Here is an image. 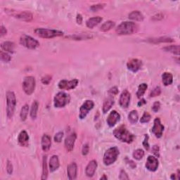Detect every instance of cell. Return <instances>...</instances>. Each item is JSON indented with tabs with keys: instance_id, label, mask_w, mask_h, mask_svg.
Masks as SVG:
<instances>
[{
	"instance_id": "43",
	"label": "cell",
	"mask_w": 180,
	"mask_h": 180,
	"mask_svg": "<svg viewBox=\"0 0 180 180\" xmlns=\"http://www.w3.org/2000/svg\"><path fill=\"white\" fill-rule=\"evenodd\" d=\"M160 108H161V103L159 101H156L153 104V106H152V111L154 113H157L159 111Z\"/></svg>"
},
{
	"instance_id": "44",
	"label": "cell",
	"mask_w": 180,
	"mask_h": 180,
	"mask_svg": "<svg viewBox=\"0 0 180 180\" xmlns=\"http://www.w3.org/2000/svg\"><path fill=\"white\" fill-rule=\"evenodd\" d=\"M90 151V147H89L88 144H85L84 146H82V153L83 156H87Z\"/></svg>"
},
{
	"instance_id": "32",
	"label": "cell",
	"mask_w": 180,
	"mask_h": 180,
	"mask_svg": "<svg viewBox=\"0 0 180 180\" xmlns=\"http://www.w3.org/2000/svg\"><path fill=\"white\" fill-rule=\"evenodd\" d=\"M163 49L165 51V52H168L172 53V54H176V55H179V45H171V46L165 47L163 48Z\"/></svg>"
},
{
	"instance_id": "11",
	"label": "cell",
	"mask_w": 180,
	"mask_h": 180,
	"mask_svg": "<svg viewBox=\"0 0 180 180\" xmlns=\"http://www.w3.org/2000/svg\"><path fill=\"white\" fill-rule=\"evenodd\" d=\"M164 131V126L161 123L160 118H156L153 122V126L151 129V132L155 135L157 138H161L163 135Z\"/></svg>"
},
{
	"instance_id": "26",
	"label": "cell",
	"mask_w": 180,
	"mask_h": 180,
	"mask_svg": "<svg viewBox=\"0 0 180 180\" xmlns=\"http://www.w3.org/2000/svg\"><path fill=\"white\" fill-rule=\"evenodd\" d=\"M162 80L165 86H169L172 84L173 82V76L170 73L165 72L162 75Z\"/></svg>"
},
{
	"instance_id": "39",
	"label": "cell",
	"mask_w": 180,
	"mask_h": 180,
	"mask_svg": "<svg viewBox=\"0 0 180 180\" xmlns=\"http://www.w3.org/2000/svg\"><path fill=\"white\" fill-rule=\"evenodd\" d=\"M161 94V89L160 87H156L151 91L150 93V97H156Z\"/></svg>"
},
{
	"instance_id": "56",
	"label": "cell",
	"mask_w": 180,
	"mask_h": 180,
	"mask_svg": "<svg viewBox=\"0 0 180 180\" xmlns=\"http://www.w3.org/2000/svg\"><path fill=\"white\" fill-rule=\"evenodd\" d=\"M100 179H108V177L106 176V174H103V175L101 177Z\"/></svg>"
},
{
	"instance_id": "50",
	"label": "cell",
	"mask_w": 180,
	"mask_h": 180,
	"mask_svg": "<svg viewBox=\"0 0 180 180\" xmlns=\"http://www.w3.org/2000/svg\"><path fill=\"white\" fill-rule=\"evenodd\" d=\"M7 33V30L6 29V27H5L4 25H1V27H0V35H1V37H3L4 35H6Z\"/></svg>"
},
{
	"instance_id": "45",
	"label": "cell",
	"mask_w": 180,
	"mask_h": 180,
	"mask_svg": "<svg viewBox=\"0 0 180 180\" xmlns=\"http://www.w3.org/2000/svg\"><path fill=\"white\" fill-rule=\"evenodd\" d=\"M105 4H96V5H93V6H91V10H92L93 11H98V10L101 9L103 8V6H104Z\"/></svg>"
},
{
	"instance_id": "13",
	"label": "cell",
	"mask_w": 180,
	"mask_h": 180,
	"mask_svg": "<svg viewBox=\"0 0 180 180\" xmlns=\"http://www.w3.org/2000/svg\"><path fill=\"white\" fill-rule=\"evenodd\" d=\"M159 163L158 159L155 156H149L147 158V161L145 165L146 168L151 172H155L158 168Z\"/></svg>"
},
{
	"instance_id": "1",
	"label": "cell",
	"mask_w": 180,
	"mask_h": 180,
	"mask_svg": "<svg viewBox=\"0 0 180 180\" xmlns=\"http://www.w3.org/2000/svg\"><path fill=\"white\" fill-rule=\"evenodd\" d=\"M113 135L122 142L131 144L133 142L135 136L128 130L125 125H120L113 131Z\"/></svg>"
},
{
	"instance_id": "48",
	"label": "cell",
	"mask_w": 180,
	"mask_h": 180,
	"mask_svg": "<svg viewBox=\"0 0 180 180\" xmlns=\"http://www.w3.org/2000/svg\"><path fill=\"white\" fill-rule=\"evenodd\" d=\"M6 171L9 174H11L13 173V165L9 161H7L6 163Z\"/></svg>"
},
{
	"instance_id": "55",
	"label": "cell",
	"mask_w": 180,
	"mask_h": 180,
	"mask_svg": "<svg viewBox=\"0 0 180 180\" xmlns=\"http://www.w3.org/2000/svg\"><path fill=\"white\" fill-rule=\"evenodd\" d=\"M170 178L171 179H177V178L176 177V174H172Z\"/></svg>"
},
{
	"instance_id": "17",
	"label": "cell",
	"mask_w": 180,
	"mask_h": 180,
	"mask_svg": "<svg viewBox=\"0 0 180 180\" xmlns=\"http://www.w3.org/2000/svg\"><path fill=\"white\" fill-rule=\"evenodd\" d=\"M97 168V162L95 160H92L88 163L87 166L86 167L85 173L86 175L89 177H92L94 175L96 170Z\"/></svg>"
},
{
	"instance_id": "42",
	"label": "cell",
	"mask_w": 180,
	"mask_h": 180,
	"mask_svg": "<svg viewBox=\"0 0 180 180\" xmlns=\"http://www.w3.org/2000/svg\"><path fill=\"white\" fill-rule=\"evenodd\" d=\"M51 81H52V76L50 75H46L42 78V82L44 85H49Z\"/></svg>"
},
{
	"instance_id": "7",
	"label": "cell",
	"mask_w": 180,
	"mask_h": 180,
	"mask_svg": "<svg viewBox=\"0 0 180 180\" xmlns=\"http://www.w3.org/2000/svg\"><path fill=\"white\" fill-rule=\"evenodd\" d=\"M36 81L32 76H27L23 82V90L27 95H31L35 92Z\"/></svg>"
},
{
	"instance_id": "30",
	"label": "cell",
	"mask_w": 180,
	"mask_h": 180,
	"mask_svg": "<svg viewBox=\"0 0 180 180\" xmlns=\"http://www.w3.org/2000/svg\"><path fill=\"white\" fill-rule=\"evenodd\" d=\"M115 22H113L112 21H108L105 22L104 23H103L102 25H101V27H100V30L102 32H107L108 30H110L114 27L115 26Z\"/></svg>"
},
{
	"instance_id": "41",
	"label": "cell",
	"mask_w": 180,
	"mask_h": 180,
	"mask_svg": "<svg viewBox=\"0 0 180 180\" xmlns=\"http://www.w3.org/2000/svg\"><path fill=\"white\" fill-rule=\"evenodd\" d=\"M63 137V132H59L57 134H56V135L54 136V141L56 142L60 143L61 141H62V139Z\"/></svg>"
},
{
	"instance_id": "53",
	"label": "cell",
	"mask_w": 180,
	"mask_h": 180,
	"mask_svg": "<svg viewBox=\"0 0 180 180\" xmlns=\"http://www.w3.org/2000/svg\"><path fill=\"white\" fill-rule=\"evenodd\" d=\"M76 21H77V24H82V16L81 14H77V17H76Z\"/></svg>"
},
{
	"instance_id": "21",
	"label": "cell",
	"mask_w": 180,
	"mask_h": 180,
	"mask_svg": "<svg viewBox=\"0 0 180 180\" xmlns=\"http://www.w3.org/2000/svg\"><path fill=\"white\" fill-rule=\"evenodd\" d=\"M18 141L21 146H27L29 142V136L26 131L23 130L20 132L18 137Z\"/></svg>"
},
{
	"instance_id": "40",
	"label": "cell",
	"mask_w": 180,
	"mask_h": 180,
	"mask_svg": "<svg viewBox=\"0 0 180 180\" xmlns=\"http://www.w3.org/2000/svg\"><path fill=\"white\" fill-rule=\"evenodd\" d=\"M149 135L148 134H145L144 135V140L143 141V146L146 151H149V148H150V146H149Z\"/></svg>"
},
{
	"instance_id": "16",
	"label": "cell",
	"mask_w": 180,
	"mask_h": 180,
	"mask_svg": "<svg viewBox=\"0 0 180 180\" xmlns=\"http://www.w3.org/2000/svg\"><path fill=\"white\" fill-rule=\"evenodd\" d=\"M120 114H119L116 111H111L110 114L108 115L106 122H107L108 125L109 127H111V128H112V127L115 125V124L120 120Z\"/></svg>"
},
{
	"instance_id": "5",
	"label": "cell",
	"mask_w": 180,
	"mask_h": 180,
	"mask_svg": "<svg viewBox=\"0 0 180 180\" xmlns=\"http://www.w3.org/2000/svg\"><path fill=\"white\" fill-rule=\"evenodd\" d=\"M119 149L117 147H111L105 152L103 155V163L105 165H111L117 161L119 156Z\"/></svg>"
},
{
	"instance_id": "6",
	"label": "cell",
	"mask_w": 180,
	"mask_h": 180,
	"mask_svg": "<svg viewBox=\"0 0 180 180\" xmlns=\"http://www.w3.org/2000/svg\"><path fill=\"white\" fill-rule=\"evenodd\" d=\"M70 101V96L68 94L60 92L57 93L54 98V103L56 108H63Z\"/></svg>"
},
{
	"instance_id": "28",
	"label": "cell",
	"mask_w": 180,
	"mask_h": 180,
	"mask_svg": "<svg viewBox=\"0 0 180 180\" xmlns=\"http://www.w3.org/2000/svg\"><path fill=\"white\" fill-rule=\"evenodd\" d=\"M149 42L154 43V44H157V43H163V42H174L173 39H172L170 37H162L159 38H153V39H149Z\"/></svg>"
},
{
	"instance_id": "8",
	"label": "cell",
	"mask_w": 180,
	"mask_h": 180,
	"mask_svg": "<svg viewBox=\"0 0 180 180\" xmlns=\"http://www.w3.org/2000/svg\"><path fill=\"white\" fill-rule=\"evenodd\" d=\"M20 43L23 46L29 49H35L40 46V42L28 35H23L20 39Z\"/></svg>"
},
{
	"instance_id": "12",
	"label": "cell",
	"mask_w": 180,
	"mask_h": 180,
	"mask_svg": "<svg viewBox=\"0 0 180 180\" xmlns=\"http://www.w3.org/2000/svg\"><path fill=\"white\" fill-rule=\"evenodd\" d=\"M131 99V94L128 90H125L121 93L120 99H119V104L123 108H128L130 106Z\"/></svg>"
},
{
	"instance_id": "27",
	"label": "cell",
	"mask_w": 180,
	"mask_h": 180,
	"mask_svg": "<svg viewBox=\"0 0 180 180\" xmlns=\"http://www.w3.org/2000/svg\"><path fill=\"white\" fill-rule=\"evenodd\" d=\"M129 19L135 21H142L144 17L139 11H133L129 14Z\"/></svg>"
},
{
	"instance_id": "37",
	"label": "cell",
	"mask_w": 180,
	"mask_h": 180,
	"mask_svg": "<svg viewBox=\"0 0 180 180\" xmlns=\"http://www.w3.org/2000/svg\"><path fill=\"white\" fill-rule=\"evenodd\" d=\"M0 58H1V60L2 61L6 62V63H8L11 60V57H10V56L7 54L6 52H2V51L0 52Z\"/></svg>"
},
{
	"instance_id": "34",
	"label": "cell",
	"mask_w": 180,
	"mask_h": 180,
	"mask_svg": "<svg viewBox=\"0 0 180 180\" xmlns=\"http://www.w3.org/2000/svg\"><path fill=\"white\" fill-rule=\"evenodd\" d=\"M139 115L136 111H132L128 115V120L131 124H135L137 123Z\"/></svg>"
},
{
	"instance_id": "52",
	"label": "cell",
	"mask_w": 180,
	"mask_h": 180,
	"mask_svg": "<svg viewBox=\"0 0 180 180\" xmlns=\"http://www.w3.org/2000/svg\"><path fill=\"white\" fill-rule=\"evenodd\" d=\"M163 15L162 14H158L155 15V16H153L152 17V19L154 20V21H158V20H161L163 19Z\"/></svg>"
},
{
	"instance_id": "31",
	"label": "cell",
	"mask_w": 180,
	"mask_h": 180,
	"mask_svg": "<svg viewBox=\"0 0 180 180\" xmlns=\"http://www.w3.org/2000/svg\"><path fill=\"white\" fill-rule=\"evenodd\" d=\"M38 108H39V103H38L37 101H35L32 103L31 110H30V117H31L32 120H34V119L37 118Z\"/></svg>"
},
{
	"instance_id": "54",
	"label": "cell",
	"mask_w": 180,
	"mask_h": 180,
	"mask_svg": "<svg viewBox=\"0 0 180 180\" xmlns=\"http://www.w3.org/2000/svg\"><path fill=\"white\" fill-rule=\"evenodd\" d=\"M146 103V100L144 99V98H142V99H141L140 101H139L138 103H137V105H138V106H141L143 105H145Z\"/></svg>"
},
{
	"instance_id": "29",
	"label": "cell",
	"mask_w": 180,
	"mask_h": 180,
	"mask_svg": "<svg viewBox=\"0 0 180 180\" xmlns=\"http://www.w3.org/2000/svg\"><path fill=\"white\" fill-rule=\"evenodd\" d=\"M42 179H47L48 177V168H47V156H44L43 157V164H42Z\"/></svg>"
},
{
	"instance_id": "18",
	"label": "cell",
	"mask_w": 180,
	"mask_h": 180,
	"mask_svg": "<svg viewBox=\"0 0 180 180\" xmlns=\"http://www.w3.org/2000/svg\"><path fill=\"white\" fill-rule=\"evenodd\" d=\"M77 167L75 163H70L67 168V174L68 179L70 180L75 179L77 177Z\"/></svg>"
},
{
	"instance_id": "36",
	"label": "cell",
	"mask_w": 180,
	"mask_h": 180,
	"mask_svg": "<svg viewBox=\"0 0 180 180\" xmlns=\"http://www.w3.org/2000/svg\"><path fill=\"white\" fill-rule=\"evenodd\" d=\"M144 154H145V153H144V151L142 149H136V150L133 152L132 156L134 159L136 160V161H140L141 159L143 158Z\"/></svg>"
},
{
	"instance_id": "25",
	"label": "cell",
	"mask_w": 180,
	"mask_h": 180,
	"mask_svg": "<svg viewBox=\"0 0 180 180\" xmlns=\"http://www.w3.org/2000/svg\"><path fill=\"white\" fill-rule=\"evenodd\" d=\"M1 48L3 51H5V52L9 53H14L15 44L14 42H4L2 43Z\"/></svg>"
},
{
	"instance_id": "10",
	"label": "cell",
	"mask_w": 180,
	"mask_h": 180,
	"mask_svg": "<svg viewBox=\"0 0 180 180\" xmlns=\"http://www.w3.org/2000/svg\"><path fill=\"white\" fill-rule=\"evenodd\" d=\"M78 80L73 79L71 80H62L59 82V87L61 90H70L75 89L78 85Z\"/></svg>"
},
{
	"instance_id": "2",
	"label": "cell",
	"mask_w": 180,
	"mask_h": 180,
	"mask_svg": "<svg viewBox=\"0 0 180 180\" xmlns=\"http://www.w3.org/2000/svg\"><path fill=\"white\" fill-rule=\"evenodd\" d=\"M136 30H137V25L134 23L125 21L118 25L115 32L119 35H128L134 33L136 32Z\"/></svg>"
},
{
	"instance_id": "46",
	"label": "cell",
	"mask_w": 180,
	"mask_h": 180,
	"mask_svg": "<svg viewBox=\"0 0 180 180\" xmlns=\"http://www.w3.org/2000/svg\"><path fill=\"white\" fill-rule=\"evenodd\" d=\"M119 179L123 180V179H129V177L128 175V174L126 173V172L125 170H122L120 172V175H119Z\"/></svg>"
},
{
	"instance_id": "49",
	"label": "cell",
	"mask_w": 180,
	"mask_h": 180,
	"mask_svg": "<svg viewBox=\"0 0 180 180\" xmlns=\"http://www.w3.org/2000/svg\"><path fill=\"white\" fill-rule=\"evenodd\" d=\"M152 152L155 155L156 157H159L160 154H159V147L157 145H154L152 148Z\"/></svg>"
},
{
	"instance_id": "24",
	"label": "cell",
	"mask_w": 180,
	"mask_h": 180,
	"mask_svg": "<svg viewBox=\"0 0 180 180\" xmlns=\"http://www.w3.org/2000/svg\"><path fill=\"white\" fill-rule=\"evenodd\" d=\"M114 103H115V101H114V99L113 97H111V96H109L107 98H106L103 104L102 108L103 113L104 114L108 113V111L110 110V109L112 108V106L114 105Z\"/></svg>"
},
{
	"instance_id": "4",
	"label": "cell",
	"mask_w": 180,
	"mask_h": 180,
	"mask_svg": "<svg viewBox=\"0 0 180 180\" xmlns=\"http://www.w3.org/2000/svg\"><path fill=\"white\" fill-rule=\"evenodd\" d=\"M35 33L37 36L45 39H51L56 37L63 36V32L60 30L47 29V28H36L34 30Z\"/></svg>"
},
{
	"instance_id": "20",
	"label": "cell",
	"mask_w": 180,
	"mask_h": 180,
	"mask_svg": "<svg viewBox=\"0 0 180 180\" xmlns=\"http://www.w3.org/2000/svg\"><path fill=\"white\" fill-rule=\"evenodd\" d=\"M14 16L17 18V19L21 20V21L26 22H30L33 19V15H32V13L26 11H21L19 13V14H16Z\"/></svg>"
},
{
	"instance_id": "15",
	"label": "cell",
	"mask_w": 180,
	"mask_h": 180,
	"mask_svg": "<svg viewBox=\"0 0 180 180\" xmlns=\"http://www.w3.org/2000/svg\"><path fill=\"white\" fill-rule=\"evenodd\" d=\"M77 139V134L75 132H72L65 139V147L66 149V150L68 152H70L73 151V148L75 146V142Z\"/></svg>"
},
{
	"instance_id": "47",
	"label": "cell",
	"mask_w": 180,
	"mask_h": 180,
	"mask_svg": "<svg viewBox=\"0 0 180 180\" xmlns=\"http://www.w3.org/2000/svg\"><path fill=\"white\" fill-rule=\"evenodd\" d=\"M118 89L117 87H113L112 88H111L110 90H108V94L111 96L113 95H117L118 94Z\"/></svg>"
},
{
	"instance_id": "23",
	"label": "cell",
	"mask_w": 180,
	"mask_h": 180,
	"mask_svg": "<svg viewBox=\"0 0 180 180\" xmlns=\"http://www.w3.org/2000/svg\"><path fill=\"white\" fill-rule=\"evenodd\" d=\"M103 19L100 16H96V17H92L89 19L87 22H86V25L89 28L92 29L93 27H94L96 26L98 24H99L102 21Z\"/></svg>"
},
{
	"instance_id": "38",
	"label": "cell",
	"mask_w": 180,
	"mask_h": 180,
	"mask_svg": "<svg viewBox=\"0 0 180 180\" xmlns=\"http://www.w3.org/2000/svg\"><path fill=\"white\" fill-rule=\"evenodd\" d=\"M151 116L150 114H149L148 112H144L143 114L142 117L140 119V123H149V121L151 120Z\"/></svg>"
},
{
	"instance_id": "51",
	"label": "cell",
	"mask_w": 180,
	"mask_h": 180,
	"mask_svg": "<svg viewBox=\"0 0 180 180\" xmlns=\"http://www.w3.org/2000/svg\"><path fill=\"white\" fill-rule=\"evenodd\" d=\"M126 161H127V163H128L129 165H130V168H132V169H134V168H136V163H134V161H131V160H130V159H128L127 158L126 159Z\"/></svg>"
},
{
	"instance_id": "22",
	"label": "cell",
	"mask_w": 180,
	"mask_h": 180,
	"mask_svg": "<svg viewBox=\"0 0 180 180\" xmlns=\"http://www.w3.org/2000/svg\"><path fill=\"white\" fill-rule=\"evenodd\" d=\"M41 145L42 150L47 152L50 149L52 146V139L48 134H44L42 137Z\"/></svg>"
},
{
	"instance_id": "3",
	"label": "cell",
	"mask_w": 180,
	"mask_h": 180,
	"mask_svg": "<svg viewBox=\"0 0 180 180\" xmlns=\"http://www.w3.org/2000/svg\"><path fill=\"white\" fill-rule=\"evenodd\" d=\"M16 106V98L14 92L9 91L6 93V115L9 119H11L14 114Z\"/></svg>"
},
{
	"instance_id": "19",
	"label": "cell",
	"mask_w": 180,
	"mask_h": 180,
	"mask_svg": "<svg viewBox=\"0 0 180 180\" xmlns=\"http://www.w3.org/2000/svg\"><path fill=\"white\" fill-rule=\"evenodd\" d=\"M49 170L51 172H53L59 169L60 166V163H59V157L57 155H54L51 157V158L49 160Z\"/></svg>"
},
{
	"instance_id": "14",
	"label": "cell",
	"mask_w": 180,
	"mask_h": 180,
	"mask_svg": "<svg viewBox=\"0 0 180 180\" xmlns=\"http://www.w3.org/2000/svg\"><path fill=\"white\" fill-rule=\"evenodd\" d=\"M142 61L141 60L137 59H130L127 63V67H128V70L133 73H136L141 69L142 67Z\"/></svg>"
},
{
	"instance_id": "35",
	"label": "cell",
	"mask_w": 180,
	"mask_h": 180,
	"mask_svg": "<svg viewBox=\"0 0 180 180\" xmlns=\"http://www.w3.org/2000/svg\"><path fill=\"white\" fill-rule=\"evenodd\" d=\"M147 88H148V85H147L146 83H142V84H141L139 86L137 92H136V96H137L138 98H141V96H143L144 93L146 92Z\"/></svg>"
},
{
	"instance_id": "33",
	"label": "cell",
	"mask_w": 180,
	"mask_h": 180,
	"mask_svg": "<svg viewBox=\"0 0 180 180\" xmlns=\"http://www.w3.org/2000/svg\"><path fill=\"white\" fill-rule=\"evenodd\" d=\"M29 112V106L27 104H25L23 106L21 113H20V117H21V120L22 121H25L27 119V115H28Z\"/></svg>"
},
{
	"instance_id": "9",
	"label": "cell",
	"mask_w": 180,
	"mask_h": 180,
	"mask_svg": "<svg viewBox=\"0 0 180 180\" xmlns=\"http://www.w3.org/2000/svg\"><path fill=\"white\" fill-rule=\"evenodd\" d=\"M94 103L92 100H87L83 103V104L81 106L80 108L79 118L81 120L86 118V116L87 115L89 112L94 108Z\"/></svg>"
}]
</instances>
